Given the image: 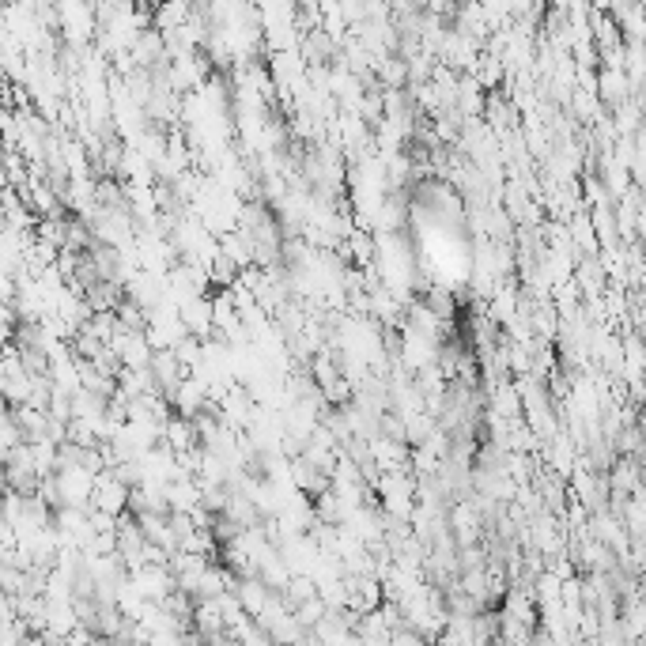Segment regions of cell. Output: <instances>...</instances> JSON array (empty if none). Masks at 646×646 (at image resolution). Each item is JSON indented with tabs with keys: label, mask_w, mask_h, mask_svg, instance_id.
Wrapping results in <instances>:
<instances>
[{
	"label": "cell",
	"mask_w": 646,
	"mask_h": 646,
	"mask_svg": "<svg viewBox=\"0 0 646 646\" xmlns=\"http://www.w3.org/2000/svg\"><path fill=\"white\" fill-rule=\"evenodd\" d=\"M594 87H597V95H601V99L616 102V106H624V99L635 91V87H631V80H628V72H624V68H612V65L597 72Z\"/></svg>",
	"instance_id": "cell-1"
}]
</instances>
